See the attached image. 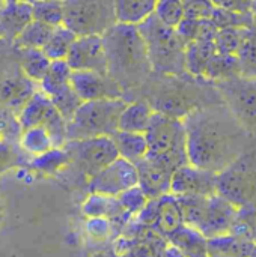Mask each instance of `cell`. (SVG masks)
Masks as SVG:
<instances>
[{
	"instance_id": "1",
	"label": "cell",
	"mask_w": 256,
	"mask_h": 257,
	"mask_svg": "<svg viewBox=\"0 0 256 257\" xmlns=\"http://www.w3.org/2000/svg\"><path fill=\"white\" fill-rule=\"evenodd\" d=\"M183 123L189 164L216 175L255 143L225 102L196 108Z\"/></svg>"
},
{
	"instance_id": "2",
	"label": "cell",
	"mask_w": 256,
	"mask_h": 257,
	"mask_svg": "<svg viewBox=\"0 0 256 257\" xmlns=\"http://www.w3.org/2000/svg\"><path fill=\"white\" fill-rule=\"evenodd\" d=\"M107 59V75L112 77L124 92L139 87L152 72L145 42L136 24L116 23L103 35Z\"/></svg>"
},
{
	"instance_id": "3",
	"label": "cell",
	"mask_w": 256,
	"mask_h": 257,
	"mask_svg": "<svg viewBox=\"0 0 256 257\" xmlns=\"http://www.w3.org/2000/svg\"><path fill=\"white\" fill-rule=\"evenodd\" d=\"M137 30L145 42L152 72L157 75H186V44L175 27L164 24L155 14L140 21Z\"/></svg>"
},
{
	"instance_id": "4",
	"label": "cell",
	"mask_w": 256,
	"mask_h": 257,
	"mask_svg": "<svg viewBox=\"0 0 256 257\" xmlns=\"http://www.w3.org/2000/svg\"><path fill=\"white\" fill-rule=\"evenodd\" d=\"M143 134L148 143L146 158L158 163L172 173L189 164L186 128L181 119L154 111Z\"/></svg>"
},
{
	"instance_id": "5",
	"label": "cell",
	"mask_w": 256,
	"mask_h": 257,
	"mask_svg": "<svg viewBox=\"0 0 256 257\" xmlns=\"http://www.w3.org/2000/svg\"><path fill=\"white\" fill-rule=\"evenodd\" d=\"M125 105L124 98L83 101L66 123L68 140L112 136L118 131V119Z\"/></svg>"
},
{
	"instance_id": "6",
	"label": "cell",
	"mask_w": 256,
	"mask_h": 257,
	"mask_svg": "<svg viewBox=\"0 0 256 257\" xmlns=\"http://www.w3.org/2000/svg\"><path fill=\"white\" fill-rule=\"evenodd\" d=\"M217 194L243 206L256 203V140L225 170L216 175Z\"/></svg>"
},
{
	"instance_id": "7",
	"label": "cell",
	"mask_w": 256,
	"mask_h": 257,
	"mask_svg": "<svg viewBox=\"0 0 256 257\" xmlns=\"http://www.w3.org/2000/svg\"><path fill=\"white\" fill-rule=\"evenodd\" d=\"M62 24L77 36L103 35L118 23L115 0H62Z\"/></svg>"
},
{
	"instance_id": "8",
	"label": "cell",
	"mask_w": 256,
	"mask_h": 257,
	"mask_svg": "<svg viewBox=\"0 0 256 257\" xmlns=\"http://www.w3.org/2000/svg\"><path fill=\"white\" fill-rule=\"evenodd\" d=\"M225 105L256 140V77H235L214 83Z\"/></svg>"
},
{
	"instance_id": "9",
	"label": "cell",
	"mask_w": 256,
	"mask_h": 257,
	"mask_svg": "<svg viewBox=\"0 0 256 257\" xmlns=\"http://www.w3.org/2000/svg\"><path fill=\"white\" fill-rule=\"evenodd\" d=\"M63 149L68 152L69 161L74 160L78 169L89 178L119 157L112 136L68 140Z\"/></svg>"
},
{
	"instance_id": "10",
	"label": "cell",
	"mask_w": 256,
	"mask_h": 257,
	"mask_svg": "<svg viewBox=\"0 0 256 257\" xmlns=\"http://www.w3.org/2000/svg\"><path fill=\"white\" fill-rule=\"evenodd\" d=\"M18 123L23 130L32 126H44L51 140H62L66 134V120L54 108L50 96L44 92H35L21 107Z\"/></svg>"
},
{
	"instance_id": "11",
	"label": "cell",
	"mask_w": 256,
	"mask_h": 257,
	"mask_svg": "<svg viewBox=\"0 0 256 257\" xmlns=\"http://www.w3.org/2000/svg\"><path fill=\"white\" fill-rule=\"evenodd\" d=\"M134 185H137L136 166L118 157L109 166L103 167L100 172H97L94 176L89 178L88 190L89 193L118 197L122 191Z\"/></svg>"
},
{
	"instance_id": "12",
	"label": "cell",
	"mask_w": 256,
	"mask_h": 257,
	"mask_svg": "<svg viewBox=\"0 0 256 257\" xmlns=\"http://www.w3.org/2000/svg\"><path fill=\"white\" fill-rule=\"evenodd\" d=\"M69 84L81 101L124 98V89L107 74L94 71H72Z\"/></svg>"
},
{
	"instance_id": "13",
	"label": "cell",
	"mask_w": 256,
	"mask_h": 257,
	"mask_svg": "<svg viewBox=\"0 0 256 257\" xmlns=\"http://www.w3.org/2000/svg\"><path fill=\"white\" fill-rule=\"evenodd\" d=\"M65 60L72 71H94L107 74V59L103 38L100 35L77 36Z\"/></svg>"
},
{
	"instance_id": "14",
	"label": "cell",
	"mask_w": 256,
	"mask_h": 257,
	"mask_svg": "<svg viewBox=\"0 0 256 257\" xmlns=\"http://www.w3.org/2000/svg\"><path fill=\"white\" fill-rule=\"evenodd\" d=\"M170 194L204 197L217 194L216 173L186 164L174 172L170 179Z\"/></svg>"
},
{
	"instance_id": "15",
	"label": "cell",
	"mask_w": 256,
	"mask_h": 257,
	"mask_svg": "<svg viewBox=\"0 0 256 257\" xmlns=\"http://www.w3.org/2000/svg\"><path fill=\"white\" fill-rule=\"evenodd\" d=\"M237 206L219 194H213L207 199V205L196 230H199L207 239L229 233Z\"/></svg>"
},
{
	"instance_id": "16",
	"label": "cell",
	"mask_w": 256,
	"mask_h": 257,
	"mask_svg": "<svg viewBox=\"0 0 256 257\" xmlns=\"http://www.w3.org/2000/svg\"><path fill=\"white\" fill-rule=\"evenodd\" d=\"M134 166L137 170V185L148 199H157L170 193L172 172L146 157H143Z\"/></svg>"
},
{
	"instance_id": "17",
	"label": "cell",
	"mask_w": 256,
	"mask_h": 257,
	"mask_svg": "<svg viewBox=\"0 0 256 257\" xmlns=\"http://www.w3.org/2000/svg\"><path fill=\"white\" fill-rule=\"evenodd\" d=\"M83 214L88 218L101 217L110 220L112 223H119V224H125L131 218V215L125 212L124 208L121 206L118 197L97 194V193H91L86 202L83 203Z\"/></svg>"
},
{
	"instance_id": "18",
	"label": "cell",
	"mask_w": 256,
	"mask_h": 257,
	"mask_svg": "<svg viewBox=\"0 0 256 257\" xmlns=\"http://www.w3.org/2000/svg\"><path fill=\"white\" fill-rule=\"evenodd\" d=\"M32 20V3H6L0 12V38L14 41Z\"/></svg>"
},
{
	"instance_id": "19",
	"label": "cell",
	"mask_w": 256,
	"mask_h": 257,
	"mask_svg": "<svg viewBox=\"0 0 256 257\" xmlns=\"http://www.w3.org/2000/svg\"><path fill=\"white\" fill-rule=\"evenodd\" d=\"M166 241L186 257H208L207 238L187 224H181L178 229L166 235Z\"/></svg>"
},
{
	"instance_id": "20",
	"label": "cell",
	"mask_w": 256,
	"mask_h": 257,
	"mask_svg": "<svg viewBox=\"0 0 256 257\" xmlns=\"http://www.w3.org/2000/svg\"><path fill=\"white\" fill-rule=\"evenodd\" d=\"M181 224H184V221H183V214H181V208H180L177 196L167 193L158 197L157 199V217H155V223L152 229H155L160 235L166 238V235L178 229Z\"/></svg>"
},
{
	"instance_id": "21",
	"label": "cell",
	"mask_w": 256,
	"mask_h": 257,
	"mask_svg": "<svg viewBox=\"0 0 256 257\" xmlns=\"http://www.w3.org/2000/svg\"><path fill=\"white\" fill-rule=\"evenodd\" d=\"M154 110L146 101L130 102L124 107L118 119V130L127 133H140L143 134L148 128Z\"/></svg>"
},
{
	"instance_id": "22",
	"label": "cell",
	"mask_w": 256,
	"mask_h": 257,
	"mask_svg": "<svg viewBox=\"0 0 256 257\" xmlns=\"http://www.w3.org/2000/svg\"><path fill=\"white\" fill-rule=\"evenodd\" d=\"M255 242L241 239L231 233L210 238L207 239L208 257L226 256V257H250Z\"/></svg>"
},
{
	"instance_id": "23",
	"label": "cell",
	"mask_w": 256,
	"mask_h": 257,
	"mask_svg": "<svg viewBox=\"0 0 256 257\" xmlns=\"http://www.w3.org/2000/svg\"><path fill=\"white\" fill-rule=\"evenodd\" d=\"M115 142L118 155L133 164L140 161L148 152V143L145 134L140 133H127V131H116L112 134Z\"/></svg>"
},
{
	"instance_id": "24",
	"label": "cell",
	"mask_w": 256,
	"mask_h": 257,
	"mask_svg": "<svg viewBox=\"0 0 256 257\" xmlns=\"http://www.w3.org/2000/svg\"><path fill=\"white\" fill-rule=\"evenodd\" d=\"M240 75H243V69H241L238 56H225V54L216 53L208 62V65L205 66L202 78L217 83V81L231 80Z\"/></svg>"
},
{
	"instance_id": "25",
	"label": "cell",
	"mask_w": 256,
	"mask_h": 257,
	"mask_svg": "<svg viewBox=\"0 0 256 257\" xmlns=\"http://www.w3.org/2000/svg\"><path fill=\"white\" fill-rule=\"evenodd\" d=\"M157 0H115L118 23L139 24L154 14Z\"/></svg>"
},
{
	"instance_id": "26",
	"label": "cell",
	"mask_w": 256,
	"mask_h": 257,
	"mask_svg": "<svg viewBox=\"0 0 256 257\" xmlns=\"http://www.w3.org/2000/svg\"><path fill=\"white\" fill-rule=\"evenodd\" d=\"M53 26H48L45 23H41L38 20H32L14 39V44L18 48H39L47 44L53 33Z\"/></svg>"
},
{
	"instance_id": "27",
	"label": "cell",
	"mask_w": 256,
	"mask_h": 257,
	"mask_svg": "<svg viewBox=\"0 0 256 257\" xmlns=\"http://www.w3.org/2000/svg\"><path fill=\"white\" fill-rule=\"evenodd\" d=\"M75 38H77V35L72 30H69L63 24H60L53 29V33H51L50 39L47 41V44L42 47V51L50 60L66 59L68 51H69L72 42L75 41Z\"/></svg>"
},
{
	"instance_id": "28",
	"label": "cell",
	"mask_w": 256,
	"mask_h": 257,
	"mask_svg": "<svg viewBox=\"0 0 256 257\" xmlns=\"http://www.w3.org/2000/svg\"><path fill=\"white\" fill-rule=\"evenodd\" d=\"M71 72H72V69L69 68V65L66 63L65 59H62V60H51L50 66H48V71L45 72L44 78L39 81L41 92H44L47 96L54 95L62 87L69 84Z\"/></svg>"
},
{
	"instance_id": "29",
	"label": "cell",
	"mask_w": 256,
	"mask_h": 257,
	"mask_svg": "<svg viewBox=\"0 0 256 257\" xmlns=\"http://www.w3.org/2000/svg\"><path fill=\"white\" fill-rule=\"evenodd\" d=\"M229 233L241 239L256 242V203L237 206Z\"/></svg>"
},
{
	"instance_id": "30",
	"label": "cell",
	"mask_w": 256,
	"mask_h": 257,
	"mask_svg": "<svg viewBox=\"0 0 256 257\" xmlns=\"http://www.w3.org/2000/svg\"><path fill=\"white\" fill-rule=\"evenodd\" d=\"M50 59L39 48H21L20 63L24 75L32 81H41L48 71Z\"/></svg>"
},
{
	"instance_id": "31",
	"label": "cell",
	"mask_w": 256,
	"mask_h": 257,
	"mask_svg": "<svg viewBox=\"0 0 256 257\" xmlns=\"http://www.w3.org/2000/svg\"><path fill=\"white\" fill-rule=\"evenodd\" d=\"M250 27H225L217 29L214 44L216 51L225 56H238V51Z\"/></svg>"
},
{
	"instance_id": "32",
	"label": "cell",
	"mask_w": 256,
	"mask_h": 257,
	"mask_svg": "<svg viewBox=\"0 0 256 257\" xmlns=\"http://www.w3.org/2000/svg\"><path fill=\"white\" fill-rule=\"evenodd\" d=\"M20 145L27 154H30L33 157L44 154L53 148V143H51V139H50L47 130L41 125L23 130L21 137H20Z\"/></svg>"
},
{
	"instance_id": "33",
	"label": "cell",
	"mask_w": 256,
	"mask_h": 257,
	"mask_svg": "<svg viewBox=\"0 0 256 257\" xmlns=\"http://www.w3.org/2000/svg\"><path fill=\"white\" fill-rule=\"evenodd\" d=\"M68 163H69V155L63 148H51L47 152L36 155L30 163V167L41 173L50 175L59 172Z\"/></svg>"
},
{
	"instance_id": "34",
	"label": "cell",
	"mask_w": 256,
	"mask_h": 257,
	"mask_svg": "<svg viewBox=\"0 0 256 257\" xmlns=\"http://www.w3.org/2000/svg\"><path fill=\"white\" fill-rule=\"evenodd\" d=\"M32 17L33 20L57 27L63 21V2L62 0H33Z\"/></svg>"
},
{
	"instance_id": "35",
	"label": "cell",
	"mask_w": 256,
	"mask_h": 257,
	"mask_svg": "<svg viewBox=\"0 0 256 257\" xmlns=\"http://www.w3.org/2000/svg\"><path fill=\"white\" fill-rule=\"evenodd\" d=\"M50 99H51L54 108L59 111V114L66 120V123L72 119L75 110L83 102L77 96V93L74 92V89L71 87V84H66L65 87H62L59 92H56L54 95H51Z\"/></svg>"
},
{
	"instance_id": "36",
	"label": "cell",
	"mask_w": 256,
	"mask_h": 257,
	"mask_svg": "<svg viewBox=\"0 0 256 257\" xmlns=\"http://www.w3.org/2000/svg\"><path fill=\"white\" fill-rule=\"evenodd\" d=\"M210 21L217 27V29H225V27H252L253 26V17L250 12H235V11H228L217 8L214 9Z\"/></svg>"
},
{
	"instance_id": "37",
	"label": "cell",
	"mask_w": 256,
	"mask_h": 257,
	"mask_svg": "<svg viewBox=\"0 0 256 257\" xmlns=\"http://www.w3.org/2000/svg\"><path fill=\"white\" fill-rule=\"evenodd\" d=\"M29 80V78H27ZM20 81V80H9L3 84V89H2V95L5 98V101L11 105V107H23L29 98L35 93L33 90V84L30 81Z\"/></svg>"
},
{
	"instance_id": "38",
	"label": "cell",
	"mask_w": 256,
	"mask_h": 257,
	"mask_svg": "<svg viewBox=\"0 0 256 257\" xmlns=\"http://www.w3.org/2000/svg\"><path fill=\"white\" fill-rule=\"evenodd\" d=\"M238 59L241 63L244 77H256V29H249L247 36L238 51Z\"/></svg>"
},
{
	"instance_id": "39",
	"label": "cell",
	"mask_w": 256,
	"mask_h": 257,
	"mask_svg": "<svg viewBox=\"0 0 256 257\" xmlns=\"http://www.w3.org/2000/svg\"><path fill=\"white\" fill-rule=\"evenodd\" d=\"M154 14L164 24L175 27L184 17L183 0H157Z\"/></svg>"
},
{
	"instance_id": "40",
	"label": "cell",
	"mask_w": 256,
	"mask_h": 257,
	"mask_svg": "<svg viewBox=\"0 0 256 257\" xmlns=\"http://www.w3.org/2000/svg\"><path fill=\"white\" fill-rule=\"evenodd\" d=\"M118 200H119L121 206L124 208V211L133 217V215H137L145 208V205L149 199L145 196V193L140 190L139 185H134V187L122 191L118 196Z\"/></svg>"
},
{
	"instance_id": "41",
	"label": "cell",
	"mask_w": 256,
	"mask_h": 257,
	"mask_svg": "<svg viewBox=\"0 0 256 257\" xmlns=\"http://www.w3.org/2000/svg\"><path fill=\"white\" fill-rule=\"evenodd\" d=\"M216 6L211 0H183V11L186 18L210 20Z\"/></svg>"
},
{
	"instance_id": "42",
	"label": "cell",
	"mask_w": 256,
	"mask_h": 257,
	"mask_svg": "<svg viewBox=\"0 0 256 257\" xmlns=\"http://www.w3.org/2000/svg\"><path fill=\"white\" fill-rule=\"evenodd\" d=\"M113 223L107 218L101 217H92L86 223V232L97 241H103L110 236Z\"/></svg>"
},
{
	"instance_id": "43",
	"label": "cell",
	"mask_w": 256,
	"mask_h": 257,
	"mask_svg": "<svg viewBox=\"0 0 256 257\" xmlns=\"http://www.w3.org/2000/svg\"><path fill=\"white\" fill-rule=\"evenodd\" d=\"M214 6L228 9V11H235V12H249L250 0H211Z\"/></svg>"
},
{
	"instance_id": "44",
	"label": "cell",
	"mask_w": 256,
	"mask_h": 257,
	"mask_svg": "<svg viewBox=\"0 0 256 257\" xmlns=\"http://www.w3.org/2000/svg\"><path fill=\"white\" fill-rule=\"evenodd\" d=\"M14 158H15V152L12 151V148L0 140V172L11 167L14 164Z\"/></svg>"
},
{
	"instance_id": "45",
	"label": "cell",
	"mask_w": 256,
	"mask_h": 257,
	"mask_svg": "<svg viewBox=\"0 0 256 257\" xmlns=\"http://www.w3.org/2000/svg\"><path fill=\"white\" fill-rule=\"evenodd\" d=\"M161 257H186L180 250H177L175 247H172V245H167L166 247V250H164V253L161 254Z\"/></svg>"
},
{
	"instance_id": "46",
	"label": "cell",
	"mask_w": 256,
	"mask_h": 257,
	"mask_svg": "<svg viewBox=\"0 0 256 257\" xmlns=\"http://www.w3.org/2000/svg\"><path fill=\"white\" fill-rule=\"evenodd\" d=\"M17 2H29V3H32L33 0H5V3H17Z\"/></svg>"
},
{
	"instance_id": "47",
	"label": "cell",
	"mask_w": 256,
	"mask_h": 257,
	"mask_svg": "<svg viewBox=\"0 0 256 257\" xmlns=\"http://www.w3.org/2000/svg\"><path fill=\"white\" fill-rule=\"evenodd\" d=\"M250 257H256V242H255V245H253V250H252V253H250Z\"/></svg>"
},
{
	"instance_id": "48",
	"label": "cell",
	"mask_w": 256,
	"mask_h": 257,
	"mask_svg": "<svg viewBox=\"0 0 256 257\" xmlns=\"http://www.w3.org/2000/svg\"><path fill=\"white\" fill-rule=\"evenodd\" d=\"M5 5H6V3H5V0H0V12H2V9L5 8Z\"/></svg>"
},
{
	"instance_id": "49",
	"label": "cell",
	"mask_w": 256,
	"mask_h": 257,
	"mask_svg": "<svg viewBox=\"0 0 256 257\" xmlns=\"http://www.w3.org/2000/svg\"><path fill=\"white\" fill-rule=\"evenodd\" d=\"M0 139H2V128H0Z\"/></svg>"
},
{
	"instance_id": "50",
	"label": "cell",
	"mask_w": 256,
	"mask_h": 257,
	"mask_svg": "<svg viewBox=\"0 0 256 257\" xmlns=\"http://www.w3.org/2000/svg\"><path fill=\"white\" fill-rule=\"evenodd\" d=\"M211 257H226V256H211Z\"/></svg>"
}]
</instances>
